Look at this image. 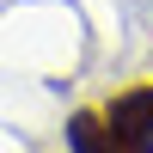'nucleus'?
<instances>
[{
    "instance_id": "1",
    "label": "nucleus",
    "mask_w": 153,
    "mask_h": 153,
    "mask_svg": "<svg viewBox=\"0 0 153 153\" xmlns=\"http://www.w3.org/2000/svg\"><path fill=\"white\" fill-rule=\"evenodd\" d=\"M104 129L123 153H153V80L129 86L104 104Z\"/></svg>"
}]
</instances>
